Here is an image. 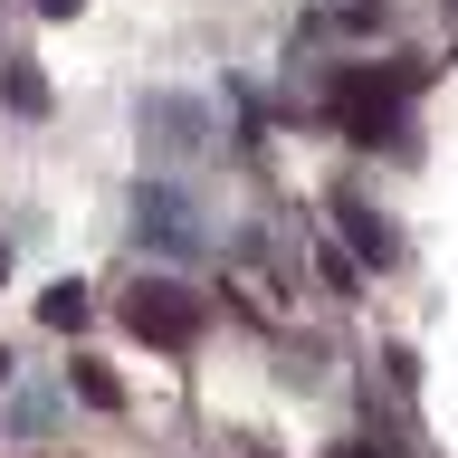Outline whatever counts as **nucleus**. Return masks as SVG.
<instances>
[{"mask_svg": "<svg viewBox=\"0 0 458 458\" xmlns=\"http://www.w3.org/2000/svg\"><path fill=\"white\" fill-rule=\"evenodd\" d=\"M124 325H134L143 344H163V353H182V344H200V325H210V306H200L182 277H134V296H124Z\"/></svg>", "mask_w": 458, "mask_h": 458, "instance_id": "obj_1", "label": "nucleus"}, {"mask_svg": "<svg viewBox=\"0 0 458 458\" xmlns=\"http://www.w3.org/2000/svg\"><path fill=\"white\" fill-rule=\"evenodd\" d=\"M143 229H153L163 249H191V210H182V191H143Z\"/></svg>", "mask_w": 458, "mask_h": 458, "instance_id": "obj_2", "label": "nucleus"}, {"mask_svg": "<svg viewBox=\"0 0 458 458\" xmlns=\"http://www.w3.org/2000/svg\"><path fill=\"white\" fill-rule=\"evenodd\" d=\"M38 325H48V335H77V325H86V286H77V277H57L48 296H38Z\"/></svg>", "mask_w": 458, "mask_h": 458, "instance_id": "obj_3", "label": "nucleus"}, {"mask_svg": "<svg viewBox=\"0 0 458 458\" xmlns=\"http://www.w3.org/2000/svg\"><path fill=\"white\" fill-rule=\"evenodd\" d=\"M306 29H382V0H325Z\"/></svg>", "mask_w": 458, "mask_h": 458, "instance_id": "obj_4", "label": "nucleus"}, {"mask_svg": "<svg viewBox=\"0 0 458 458\" xmlns=\"http://www.w3.org/2000/svg\"><path fill=\"white\" fill-rule=\"evenodd\" d=\"M0 86H10V106H20V114L48 106V86H38V67H29V57H10V67H0Z\"/></svg>", "mask_w": 458, "mask_h": 458, "instance_id": "obj_5", "label": "nucleus"}, {"mask_svg": "<svg viewBox=\"0 0 458 458\" xmlns=\"http://www.w3.org/2000/svg\"><path fill=\"white\" fill-rule=\"evenodd\" d=\"M77 401H96V411H114L124 392H114V372H106V363H77Z\"/></svg>", "mask_w": 458, "mask_h": 458, "instance_id": "obj_6", "label": "nucleus"}, {"mask_svg": "<svg viewBox=\"0 0 458 458\" xmlns=\"http://www.w3.org/2000/svg\"><path fill=\"white\" fill-rule=\"evenodd\" d=\"M344 229H353V249H363V258H372V267H382V258H392V229H372V220H363V210H344Z\"/></svg>", "mask_w": 458, "mask_h": 458, "instance_id": "obj_7", "label": "nucleus"}, {"mask_svg": "<svg viewBox=\"0 0 458 458\" xmlns=\"http://www.w3.org/2000/svg\"><path fill=\"white\" fill-rule=\"evenodd\" d=\"M77 10H86V0H38V20H77Z\"/></svg>", "mask_w": 458, "mask_h": 458, "instance_id": "obj_8", "label": "nucleus"}, {"mask_svg": "<svg viewBox=\"0 0 458 458\" xmlns=\"http://www.w3.org/2000/svg\"><path fill=\"white\" fill-rule=\"evenodd\" d=\"M344 458H382V449H344Z\"/></svg>", "mask_w": 458, "mask_h": 458, "instance_id": "obj_9", "label": "nucleus"}, {"mask_svg": "<svg viewBox=\"0 0 458 458\" xmlns=\"http://www.w3.org/2000/svg\"><path fill=\"white\" fill-rule=\"evenodd\" d=\"M0 382H10V353H0Z\"/></svg>", "mask_w": 458, "mask_h": 458, "instance_id": "obj_10", "label": "nucleus"}, {"mask_svg": "<svg viewBox=\"0 0 458 458\" xmlns=\"http://www.w3.org/2000/svg\"><path fill=\"white\" fill-rule=\"evenodd\" d=\"M0 277H10V258H0Z\"/></svg>", "mask_w": 458, "mask_h": 458, "instance_id": "obj_11", "label": "nucleus"}]
</instances>
